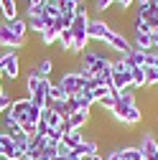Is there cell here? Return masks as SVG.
I'll return each instance as SVG.
<instances>
[{"mask_svg": "<svg viewBox=\"0 0 158 160\" xmlns=\"http://www.w3.org/2000/svg\"><path fill=\"white\" fill-rule=\"evenodd\" d=\"M110 114H112L115 122L123 125V127H135V125H140L143 117H145L143 109L138 107V104H123V102H117V99H115V104H112Z\"/></svg>", "mask_w": 158, "mask_h": 160, "instance_id": "cell-1", "label": "cell"}, {"mask_svg": "<svg viewBox=\"0 0 158 160\" xmlns=\"http://www.w3.org/2000/svg\"><path fill=\"white\" fill-rule=\"evenodd\" d=\"M79 69H87L92 74H100L105 69H112V58L102 51H94V48H87L79 53Z\"/></svg>", "mask_w": 158, "mask_h": 160, "instance_id": "cell-2", "label": "cell"}, {"mask_svg": "<svg viewBox=\"0 0 158 160\" xmlns=\"http://www.w3.org/2000/svg\"><path fill=\"white\" fill-rule=\"evenodd\" d=\"M0 74L5 82H15L21 76V56L13 48H3L0 51Z\"/></svg>", "mask_w": 158, "mask_h": 160, "instance_id": "cell-3", "label": "cell"}, {"mask_svg": "<svg viewBox=\"0 0 158 160\" xmlns=\"http://www.w3.org/2000/svg\"><path fill=\"white\" fill-rule=\"evenodd\" d=\"M112 26L105 21V18H89V26H87V36H89V41L94 43H107V38L112 36Z\"/></svg>", "mask_w": 158, "mask_h": 160, "instance_id": "cell-4", "label": "cell"}, {"mask_svg": "<svg viewBox=\"0 0 158 160\" xmlns=\"http://www.w3.org/2000/svg\"><path fill=\"white\" fill-rule=\"evenodd\" d=\"M110 51H115V53H120V56H128L130 51H133V43H130V38L125 36V33H120V31H112V36L107 38V43H105Z\"/></svg>", "mask_w": 158, "mask_h": 160, "instance_id": "cell-5", "label": "cell"}, {"mask_svg": "<svg viewBox=\"0 0 158 160\" xmlns=\"http://www.w3.org/2000/svg\"><path fill=\"white\" fill-rule=\"evenodd\" d=\"M31 97H13V104L8 107V112L15 117V122L18 125H23L26 119H28V109H31Z\"/></svg>", "mask_w": 158, "mask_h": 160, "instance_id": "cell-6", "label": "cell"}, {"mask_svg": "<svg viewBox=\"0 0 158 160\" xmlns=\"http://www.w3.org/2000/svg\"><path fill=\"white\" fill-rule=\"evenodd\" d=\"M56 84L71 97V94H76L79 89H82V79H79V74H76V69H74V71H64V74H59Z\"/></svg>", "mask_w": 158, "mask_h": 160, "instance_id": "cell-7", "label": "cell"}, {"mask_svg": "<svg viewBox=\"0 0 158 160\" xmlns=\"http://www.w3.org/2000/svg\"><path fill=\"white\" fill-rule=\"evenodd\" d=\"M23 43H26V38H18L5 21L0 23V48H13V51H18Z\"/></svg>", "mask_w": 158, "mask_h": 160, "instance_id": "cell-8", "label": "cell"}, {"mask_svg": "<svg viewBox=\"0 0 158 160\" xmlns=\"http://www.w3.org/2000/svg\"><path fill=\"white\" fill-rule=\"evenodd\" d=\"M138 148L143 152V160H158V140L153 137V132H143Z\"/></svg>", "mask_w": 158, "mask_h": 160, "instance_id": "cell-9", "label": "cell"}, {"mask_svg": "<svg viewBox=\"0 0 158 160\" xmlns=\"http://www.w3.org/2000/svg\"><path fill=\"white\" fill-rule=\"evenodd\" d=\"M49 148V140L46 137H41V135H31V142H28V148H26V158H31V160H41V152Z\"/></svg>", "mask_w": 158, "mask_h": 160, "instance_id": "cell-10", "label": "cell"}, {"mask_svg": "<svg viewBox=\"0 0 158 160\" xmlns=\"http://www.w3.org/2000/svg\"><path fill=\"white\" fill-rule=\"evenodd\" d=\"M89 119H92V107H79L71 117H69V125H71V130H84L87 125H89Z\"/></svg>", "mask_w": 158, "mask_h": 160, "instance_id": "cell-11", "label": "cell"}, {"mask_svg": "<svg viewBox=\"0 0 158 160\" xmlns=\"http://www.w3.org/2000/svg\"><path fill=\"white\" fill-rule=\"evenodd\" d=\"M71 152H76L79 158H89V155H97V152H100V142H97V140H92V137H84L82 140V142H79V148H74Z\"/></svg>", "mask_w": 158, "mask_h": 160, "instance_id": "cell-12", "label": "cell"}, {"mask_svg": "<svg viewBox=\"0 0 158 160\" xmlns=\"http://www.w3.org/2000/svg\"><path fill=\"white\" fill-rule=\"evenodd\" d=\"M130 43L135 51H153V36L150 33H133Z\"/></svg>", "mask_w": 158, "mask_h": 160, "instance_id": "cell-13", "label": "cell"}, {"mask_svg": "<svg viewBox=\"0 0 158 160\" xmlns=\"http://www.w3.org/2000/svg\"><path fill=\"white\" fill-rule=\"evenodd\" d=\"M112 92H123V89H130V71H112V82H110Z\"/></svg>", "mask_w": 158, "mask_h": 160, "instance_id": "cell-14", "label": "cell"}, {"mask_svg": "<svg viewBox=\"0 0 158 160\" xmlns=\"http://www.w3.org/2000/svg\"><path fill=\"white\" fill-rule=\"evenodd\" d=\"M0 13H3L5 23H10L13 18H18V0H0Z\"/></svg>", "mask_w": 158, "mask_h": 160, "instance_id": "cell-15", "label": "cell"}, {"mask_svg": "<svg viewBox=\"0 0 158 160\" xmlns=\"http://www.w3.org/2000/svg\"><path fill=\"white\" fill-rule=\"evenodd\" d=\"M23 87H26V94L28 97H33L36 92H38V87H41V76H38L33 69L26 74V82H23Z\"/></svg>", "mask_w": 158, "mask_h": 160, "instance_id": "cell-16", "label": "cell"}, {"mask_svg": "<svg viewBox=\"0 0 158 160\" xmlns=\"http://www.w3.org/2000/svg\"><path fill=\"white\" fill-rule=\"evenodd\" d=\"M130 89L135 92V89H145V69H133L130 71Z\"/></svg>", "mask_w": 158, "mask_h": 160, "instance_id": "cell-17", "label": "cell"}, {"mask_svg": "<svg viewBox=\"0 0 158 160\" xmlns=\"http://www.w3.org/2000/svg\"><path fill=\"white\" fill-rule=\"evenodd\" d=\"M41 119H44V122H46L51 130H56L59 125H61V114H59L56 109H51V107H46V109L41 112Z\"/></svg>", "mask_w": 158, "mask_h": 160, "instance_id": "cell-18", "label": "cell"}, {"mask_svg": "<svg viewBox=\"0 0 158 160\" xmlns=\"http://www.w3.org/2000/svg\"><path fill=\"white\" fill-rule=\"evenodd\" d=\"M8 26H10V31H13L18 38H26V36H28V21H26V18H13Z\"/></svg>", "mask_w": 158, "mask_h": 160, "instance_id": "cell-19", "label": "cell"}, {"mask_svg": "<svg viewBox=\"0 0 158 160\" xmlns=\"http://www.w3.org/2000/svg\"><path fill=\"white\" fill-rule=\"evenodd\" d=\"M38 41H41L44 46H54V43L59 41V31H56L54 26H49V28H44L41 33H38Z\"/></svg>", "mask_w": 158, "mask_h": 160, "instance_id": "cell-20", "label": "cell"}, {"mask_svg": "<svg viewBox=\"0 0 158 160\" xmlns=\"http://www.w3.org/2000/svg\"><path fill=\"white\" fill-rule=\"evenodd\" d=\"M49 102H69V94L59 87L56 82H51V89H49Z\"/></svg>", "mask_w": 158, "mask_h": 160, "instance_id": "cell-21", "label": "cell"}, {"mask_svg": "<svg viewBox=\"0 0 158 160\" xmlns=\"http://www.w3.org/2000/svg\"><path fill=\"white\" fill-rule=\"evenodd\" d=\"M82 140H84V137H82V130H71L69 135L61 137V142H64L69 150H74V148H79V142H82Z\"/></svg>", "mask_w": 158, "mask_h": 160, "instance_id": "cell-22", "label": "cell"}, {"mask_svg": "<svg viewBox=\"0 0 158 160\" xmlns=\"http://www.w3.org/2000/svg\"><path fill=\"white\" fill-rule=\"evenodd\" d=\"M33 71H36L38 76H49V74L54 71V61H51V58H38L36 66H33Z\"/></svg>", "mask_w": 158, "mask_h": 160, "instance_id": "cell-23", "label": "cell"}, {"mask_svg": "<svg viewBox=\"0 0 158 160\" xmlns=\"http://www.w3.org/2000/svg\"><path fill=\"white\" fill-rule=\"evenodd\" d=\"M26 21H28V31H33V33H41L44 28H49L44 15H33V18H26Z\"/></svg>", "mask_w": 158, "mask_h": 160, "instance_id": "cell-24", "label": "cell"}, {"mask_svg": "<svg viewBox=\"0 0 158 160\" xmlns=\"http://www.w3.org/2000/svg\"><path fill=\"white\" fill-rule=\"evenodd\" d=\"M117 150L123 152L125 160H143V152H140L138 145H125V148H117Z\"/></svg>", "mask_w": 158, "mask_h": 160, "instance_id": "cell-25", "label": "cell"}, {"mask_svg": "<svg viewBox=\"0 0 158 160\" xmlns=\"http://www.w3.org/2000/svg\"><path fill=\"white\" fill-rule=\"evenodd\" d=\"M56 43H59V48H61V51H66V53H69V51H71V43H74L71 31H69V28H66V31H61V33H59V41H56Z\"/></svg>", "mask_w": 158, "mask_h": 160, "instance_id": "cell-26", "label": "cell"}, {"mask_svg": "<svg viewBox=\"0 0 158 160\" xmlns=\"http://www.w3.org/2000/svg\"><path fill=\"white\" fill-rule=\"evenodd\" d=\"M0 127H3V132H10L13 127H18V122H15V117L5 109L3 114H0Z\"/></svg>", "mask_w": 158, "mask_h": 160, "instance_id": "cell-27", "label": "cell"}, {"mask_svg": "<svg viewBox=\"0 0 158 160\" xmlns=\"http://www.w3.org/2000/svg\"><path fill=\"white\" fill-rule=\"evenodd\" d=\"M115 99H117V102H123V104H138V102H135V92H133V89L115 92Z\"/></svg>", "mask_w": 158, "mask_h": 160, "instance_id": "cell-28", "label": "cell"}, {"mask_svg": "<svg viewBox=\"0 0 158 160\" xmlns=\"http://www.w3.org/2000/svg\"><path fill=\"white\" fill-rule=\"evenodd\" d=\"M158 84V66H145V87Z\"/></svg>", "mask_w": 158, "mask_h": 160, "instance_id": "cell-29", "label": "cell"}, {"mask_svg": "<svg viewBox=\"0 0 158 160\" xmlns=\"http://www.w3.org/2000/svg\"><path fill=\"white\" fill-rule=\"evenodd\" d=\"M92 94H94L97 102H100L102 97H110V94H112V87H107V84H97V87L92 89Z\"/></svg>", "mask_w": 158, "mask_h": 160, "instance_id": "cell-30", "label": "cell"}, {"mask_svg": "<svg viewBox=\"0 0 158 160\" xmlns=\"http://www.w3.org/2000/svg\"><path fill=\"white\" fill-rule=\"evenodd\" d=\"M112 5H115V0H94V3H92L94 13H107Z\"/></svg>", "mask_w": 158, "mask_h": 160, "instance_id": "cell-31", "label": "cell"}, {"mask_svg": "<svg viewBox=\"0 0 158 160\" xmlns=\"http://www.w3.org/2000/svg\"><path fill=\"white\" fill-rule=\"evenodd\" d=\"M41 112H44L41 107H36V104H31V109H28V119H26V122H33V125H36L38 119H41Z\"/></svg>", "mask_w": 158, "mask_h": 160, "instance_id": "cell-32", "label": "cell"}, {"mask_svg": "<svg viewBox=\"0 0 158 160\" xmlns=\"http://www.w3.org/2000/svg\"><path fill=\"white\" fill-rule=\"evenodd\" d=\"M49 132H51V127L44 122V119H38V125H36V135H41V137H49Z\"/></svg>", "mask_w": 158, "mask_h": 160, "instance_id": "cell-33", "label": "cell"}, {"mask_svg": "<svg viewBox=\"0 0 158 160\" xmlns=\"http://www.w3.org/2000/svg\"><path fill=\"white\" fill-rule=\"evenodd\" d=\"M56 130H59V135H61V137H64V135H69V132H71V125H69V119H61V125H59Z\"/></svg>", "mask_w": 158, "mask_h": 160, "instance_id": "cell-34", "label": "cell"}, {"mask_svg": "<svg viewBox=\"0 0 158 160\" xmlns=\"http://www.w3.org/2000/svg\"><path fill=\"white\" fill-rule=\"evenodd\" d=\"M102 158H105V160H125L120 150H110V152H107V155H102Z\"/></svg>", "mask_w": 158, "mask_h": 160, "instance_id": "cell-35", "label": "cell"}, {"mask_svg": "<svg viewBox=\"0 0 158 160\" xmlns=\"http://www.w3.org/2000/svg\"><path fill=\"white\" fill-rule=\"evenodd\" d=\"M56 160H82L76 152H69V155H64V158H56Z\"/></svg>", "mask_w": 158, "mask_h": 160, "instance_id": "cell-36", "label": "cell"}, {"mask_svg": "<svg viewBox=\"0 0 158 160\" xmlns=\"http://www.w3.org/2000/svg\"><path fill=\"white\" fill-rule=\"evenodd\" d=\"M150 36H153V48H158V31H153Z\"/></svg>", "mask_w": 158, "mask_h": 160, "instance_id": "cell-37", "label": "cell"}, {"mask_svg": "<svg viewBox=\"0 0 158 160\" xmlns=\"http://www.w3.org/2000/svg\"><path fill=\"white\" fill-rule=\"evenodd\" d=\"M84 160H105V158H102L100 152H97V155H89V158H84Z\"/></svg>", "mask_w": 158, "mask_h": 160, "instance_id": "cell-38", "label": "cell"}, {"mask_svg": "<svg viewBox=\"0 0 158 160\" xmlns=\"http://www.w3.org/2000/svg\"><path fill=\"white\" fill-rule=\"evenodd\" d=\"M5 92V79H3V74H0V94Z\"/></svg>", "mask_w": 158, "mask_h": 160, "instance_id": "cell-39", "label": "cell"}, {"mask_svg": "<svg viewBox=\"0 0 158 160\" xmlns=\"http://www.w3.org/2000/svg\"><path fill=\"white\" fill-rule=\"evenodd\" d=\"M3 112H5V107H3V102H0V114H3Z\"/></svg>", "mask_w": 158, "mask_h": 160, "instance_id": "cell-40", "label": "cell"}, {"mask_svg": "<svg viewBox=\"0 0 158 160\" xmlns=\"http://www.w3.org/2000/svg\"><path fill=\"white\" fill-rule=\"evenodd\" d=\"M153 89H155V92H153V94H155V97H158V84H155V87H153Z\"/></svg>", "mask_w": 158, "mask_h": 160, "instance_id": "cell-41", "label": "cell"}, {"mask_svg": "<svg viewBox=\"0 0 158 160\" xmlns=\"http://www.w3.org/2000/svg\"><path fill=\"white\" fill-rule=\"evenodd\" d=\"M21 160H31V158H26V155H23V158H21Z\"/></svg>", "mask_w": 158, "mask_h": 160, "instance_id": "cell-42", "label": "cell"}, {"mask_svg": "<svg viewBox=\"0 0 158 160\" xmlns=\"http://www.w3.org/2000/svg\"><path fill=\"white\" fill-rule=\"evenodd\" d=\"M0 135H3V127H0Z\"/></svg>", "mask_w": 158, "mask_h": 160, "instance_id": "cell-43", "label": "cell"}]
</instances>
